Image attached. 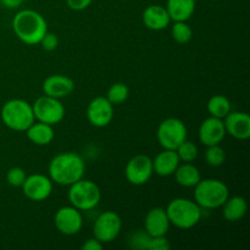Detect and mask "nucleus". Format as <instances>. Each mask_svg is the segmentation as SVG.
<instances>
[{"label":"nucleus","mask_w":250,"mask_h":250,"mask_svg":"<svg viewBox=\"0 0 250 250\" xmlns=\"http://www.w3.org/2000/svg\"><path fill=\"white\" fill-rule=\"evenodd\" d=\"M48 172L53 183L70 187L84 177L85 164L81 155L73 151H66L58 154L51 159Z\"/></svg>","instance_id":"1"},{"label":"nucleus","mask_w":250,"mask_h":250,"mask_svg":"<svg viewBox=\"0 0 250 250\" xmlns=\"http://www.w3.org/2000/svg\"><path fill=\"white\" fill-rule=\"evenodd\" d=\"M12 31L22 43L36 45L48 32V24L38 11L24 9L17 12L12 19Z\"/></svg>","instance_id":"2"},{"label":"nucleus","mask_w":250,"mask_h":250,"mask_svg":"<svg viewBox=\"0 0 250 250\" xmlns=\"http://www.w3.org/2000/svg\"><path fill=\"white\" fill-rule=\"evenodd\" d=\"M170 224L181 229H189L197 226L202 220V208L194 200L187 198H175L165 208Z\"/></svg>","instance_id":"3"},{"label":"nucleus","mask_w":250,"mask_h":250,"mask_svg":"<svg viewBox=\"0 0 250 250\" xmlns=\"http://www.w3.org/2000/svg\"><path fill=\"white\" fill-rule=\"evenodd\" d=\"M1 121L7 128L16 132H24L34 121L32 104L23 99H10L0 110Z\"/></svg>","instance_id":"4"},{"label":"nucleus","mask_w":250,"mask_h":250,"mask_svg":"<svg viewBox=\"0 0 250 250\" xmlns=\"http://www.w3.org/2000/svg\"><path fill=\"white\" fill-rule=\"evenodd\" d=\"M229 197V189L216 178L200 180L194 187V202L202 209H219Z\"/></svg>","instance_id":"5"},{"label":"nucleus","mask_w":250,"mask_h":250,"mask_svg":"<svg viewBox=\"0 0 250 250\" xmlns=\"http://www.w3.org/2000/svg\"><path fill=\"white\" fill-rule=\"evenodd\" d=\"M68 202L80 211H89L98 207L102 199V192L95 182L90 180L77 181L70 186Z\"/></svg>","instance_id":"6"},{"label":"nucleus","mask_w":250,"mask_h":250,"mask_svg":"<svg viewBox=\"0 0 250 250\" xmlns=\"http://www.w3.org/2000/svg\"><path fill=\"white\" fill-rule=\"evenodd\" d=\"M187 127L182 120L168 117L159 125L156 138L163 149L176 150L187 139Z\"/></svg>","instance_id":"7"},{"label":"nucleus","mask_w":250,"mask_h":250,"mask_svg":"<svg viewBox=\"0 0 250 250\" xmlns=\"http://www.w3.org/2000/svg\"><path fill=\"white\" fill-rule=\"evenodd\" d=\"M32 109H33L36 121L44 122L51 126L60 124L65 117V106L60 102V99L45 94L43 97H39L32 104Z\"/></svg>","instance_id":"8"},{"label":"nucleus","mask_w":250,"mask_h":250,"mask_svg":"<svg viewBox=\"0 0 250 250\" xmlns=\"http://www.w3.org/2000/svg\"><path fill=\"white\" fill-rule=\"evenodd\" d=\"M122 229V220L117 212L107 210L95 219L93 236L103 244L111 243L119 237Z\"/></svg>","instance_id":"9"},{"label":"nucleus","mask_w":250,"mask_h":250,"mask_svg":"<svg viewBox=\"0 0 250 250\" xmlns=\"http://www.w3.org/2000/svg\"><path fill=\"white\" fill-rule=\"evenodd\" d=\"M54 225L61 234L75 236L83 227L82 211L72 205L60 208L54 215Z\"/></svg>","instance_id":"10"},{"label":"nucleus","mask_w":250,"mask_h":250,"mask_svg":"<svg viewBox=\"0 0 250 250\" xmlns=\"http://www.w3.org/2000/svg\"><path fill=\"white\" fill-rule=\"evenodd\" d=\"M153 160L148 155L139 154L129 159L125 168L126 180L133 186H143L153 176Z\"/></svg>","instance_id":"11"},{"label":"nucleus","mask_w":250,"mask_h":250,"mask_svg":"<svg viewBox=\"0 0 250 250\" xmlns=\"http://www.w3.org/2000/svg\"><path fill=\"white\" fill-rule=\"evenodd\" d=\"M53 181L49 176L33 173L27 176L21 188L27 199L32 202H43L50 197L53 192Z\"/></svg>","instance_id":"12"},{"label":"nucleus","mask_w":250,"mask_h":250,"mask_svg":"<svg viewBox=\"0 0 250 250\" xmlns=\"http://www.w3.org/2000/svg\"><path fill=\"white\" fill-rule=\"evenodd\" d=\"M87 119L92 126L103 128L111 124L114 119V105L106 97H97L88 104Z\"/></svg>","instance_id":"13"},{"label":"nucleus","mask_w":250,"mask_h":250,"mask_svg":"<svg viewBox=\"0 0 250 250\" xmlns=\"http://www.w3.org/2000/svg\"><path fill=\"white\" fill-rule=\"evenodd\" d=\"M198 134H199V141L205 146L220 144L227 134L224 120L209 116L202 122Z\"/></svg>","instance_id":"14"},{"label":"nucleus","mask_w":250,"mask_h":250,"mask_svg":"<svg viewBox=\"0 0 250 250\" xmlns=\"http://www.w3.org/2000/svg\"><path fill=\"white\" fill-rule=\"evenodd\" d=\"M170 220L165 208L156 207L149 210L144 219V231L151 237L166 236L170 229Z\"/></svg>","instance_id":"15"},{"label":"nucleus","mask_w":250,"mask_h":250,"mask_svg":"<svg viewBox=\"0 0 250 250\" xmlns=\"http://www.w3.org/2000/svg\"><path fill=\"white\" fill-rule=\"evenodd\" d=\"M226 133L239 141H247L250 137V116L243 111H229L224 119Z\"/></svg>","instance_id":"16"},{"label":"nucleus","mask_w":250,"mask_h":250,"mask_svg":"<svg viewBox=\"0 0 250 250\" xmlns=\"http://www.w3.org/2000/svg\"><path fill=\"white\" fill-rule=\"evenodd\" d=\"M42 89L45 95L62 99L75 90V81L65 75H51L44 80Z\"/></svg>","instance_id":"17"},{"label":"nucleus","mask_w":250,"mask_h":250,"mask_svg":"<svg viewBox=\"0 0 250 250\" xmlns=\"http://www.w3.org/2000/svg\"><path fill=\"white\" fill-rule=\"evenodd\" d=\"M142 21L146 28L151 31H161L170 26L171 19L166 7L161 5H149L142 14Z\"/></svg>","instance_id":"18"},{"label":"nucleus","mask_w":250,"mask_h":250,"mask_svg":"<svg viewBox=\"0 0 250 250\" xmlns=\"http://www.w3.org/2000/svg\"><path fill=\"white\" fill-rule=\"evenodd\" d=\"M181 164L180 158H178L176 150L171 149H164L161 153L154 158L153 160V170L160 177H168L175 173L176 168Z\"/></svg>","instance_id":"19"},{"label":"nucleus","mask_w":250,"mask_h":250,"mask_svg":"<svg viewBox=\"0 0 250 250\" xmlns=\"http://www.w3.org/2000/svg\"><path fill=\"white\" fill-rule=\"evenodd\" d=\"M195 0H167L166 10L171 21H188L195 11Z\"/></svg>","instance_id":"20"},{"label":"nucleus","mask_w":250,"mask_h":250,"mask_svg":"<svg viewBox=\"0 0 250 250\" xmlns=\"http://www.w3.org/2000/svg\"><path fill=\"white\" fill-rule=\"evenodd\" d=\"M24 132L28 141L36 146H48L55 137V132L51 125L39 121H34Z\"/></svg>","instance_id":"21"},{"label":"nucleus","mask_w":250,"mask_h":250,"mask_svg":"<svg viewBox=\"0 0 250 250\" xmlns=\"http://www.w3.org/2000/svg\"><path fill=\"white\" fill-rule=\"evenodd\" d=\"M248 210L247 200L241 195L229 197L222 205V214L226 221L237 222L243 219Z\"/></svg>","instance_id":"22"},{"label":"nucleus","mask_w":250,"mask_h":250,"mask_svg":"<svg viewBox=\"0 0 250 250\" xmlns=\"http://www.w3.org/2000/svg\"><path fill=\"white\" fill-rule=\"evenodd\" d=\"M173 175H175L176 182L185 188H194L202 180L199 168L192 163L180 164Z\"/></svg>","instance_id":"23"},{"label":"nucleus","mask_w":250,"mask_h":250,"mask_svg":"<svg viewBox=\"0 0 250 250\" xmlns=\"http://www.w3.org/2000/svg\"><path fill=\"white\" fill-rule=\"evenodd\" d=\"M207 109L210 116L224 120L229 115V112L231 111V102L225 95L216 94L210 98L207 104Z\"/></svg>","instance_id":"24"},{"label":"nucleus","mask_w":250,"mask_h":250,"mask_svg":"<svg viewBox=\"0 0 250 250\" xmlns=\"http://www.w3.org/2000/svg\"><path fill=\"white\" fill-rule=\"evenodd\" d=\"M129 95V89L125 83L117 82L110 85L106 93V99L112 105H120L127 100Z\"/></svg>","instance_id":"25"},{"label":"nucleus","mask_w":250,"mask_h":250,"mask_svg":"<svg viewBox=\"0 0 250 250\" xmlns=\"http://www.w3.org/2000/svg\"><path fill=\"white\" fill-rule=\"evenodd\" d=\"M171 34H172L173 41L177 42L178 44H186L192 39L193 31L187 21H177L173 22Z\"/></svg>","instance_id":"26"},{"label":"nucleus","mask_w":250,"mask_h":250,"mask_svg":"<svg viewBox=\"0 0 250 250\" xmlns=\"http://www.w3.org/2000/svg\"><path fill=\"white\" fill-rule=\"evenodd\" d=\"M225 160H226V153L220 144L208 146L207 151H205V161L208 163V165L219 167L225 163Z\"/></svg>","instance_id":"27"},{"label":"nucleus","mask_w":250,"mask_h":250,"mask_svg":"<svg viewBox=\"0 0 250 250\" xmlns=\"http://www.w3.org/2000/svg\"><path fill=\"white\" fill-rule=\"evenodd\" d=\"M176 153H177L178 158H180V160L182 161V163H193V161L198 158L199 150H198V146H195L193 142L186 139V141L176 149Z\"/></svg>","instance_id":"28"},{"label":"nucleus","mask_w":250,"mask_h":250,"mask_svg":"<svg viewBox=\"0 0 250 250\" xmlns=\"http://www.w3.org/2000/svg\"><path fill=\"white\" fill-rule=\"evenodd\" d=\"M26 177H27L26 171H24L22 167H17L16 166V167H11L9 171H7L6 182L9 183L11 187L19 188V187H22Z\"/></svg>","instance_id":"29"},{"label":"nucleus","mask_w":250,"mask_h":250,"mask_svg":"<svg viewBox=\"0 0 250 250\" xmlns=\"http://www.w3.org/2000/svg\"><path fill=\"white\" fill-rule=\"evenodd\" d=\"M149 238H150V236H149L146 231H141V229H138V231L133 232V233L131 234V238H129V246L134 249L146 250Z\"/></svg>","instance_id":"30"},{"label":"nucleus","mask_w":250,"mask_h":250,"mask_svg":"<svg viewBox=\"0 0 250 250\" xmlns=\"http://www.w3.org/2000/svg\"><path fill=\"white\" fill-rule=\"evenodd\" d=\"M171 244L166 236L161 237H151L149 238L146 250H167L170 249Z\"/></svg>","instance_id":"31"},{"label":"nucleus","mask_w":250,"mask_h":250,"mask_svg":"<svg viewBox=\"0 0 250 250\" xmlns=\"http://www.w3.org/2000/svg\"><path fill=\"white\" fill-rule=\"evenodd\" d=\"M39 44H41L42 48L45 51H54L59 45V38L55 33L46 32L43 36V38L41 39Z\"/></svg>","instance_id":"32"},{"label":"nucleus","mask_w":250,"mask_h":250,"mask_svg":"<svg viewBox=\"0 0 250 250\" xmlns=\"http://www.w3.org/2000/svg\"><path fill=\"white\" fill-rule=\"evenodd\" d=\"M93 0H66V4L73 11H82L89 7Z\"/></svg>","instance_id":"33"},{"label":"nucleus","mask_w":250,"mask_h":250,"mask_svg":"<svg viewBox=\"0 0 250 250\" xmlns=\"http://www.w3.org/2000/svg\"><path fill=\"white\" fill-rule=\"evenodd\" d=\"M103 247H104V244H103L102 242L98 241L95 237L87 239V241H85V243L82 244L83 250H100V249H103Z\"/></svg>","instance_id":"34"},{"label":"nucleus","mask_w":250,"mask_h":250,"mask_svg":"<svg viewBox=\"0 0 250 250\" xmlns=\"http://www.w3.org/2000/svg\"><path fill=\"white\" fill-rule=\"evenodd\" d=\"M24 0H0L1 5L6 9H17V7L21 6L23 4Z\"/></svg>","instance_id":"35"}]
</instances>
